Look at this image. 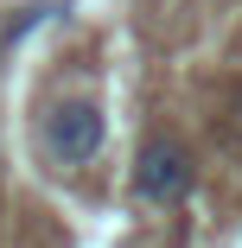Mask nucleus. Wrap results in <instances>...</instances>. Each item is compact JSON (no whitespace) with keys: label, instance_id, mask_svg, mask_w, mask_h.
<instances>
[{"label":"nucleus","instance_id":"1","mask_svg":"<svg viewBox=\"0 0 242 248\" xmlns=\"http://www.w3.org/2000/svg\"><path fill=\"white\" fill-rule=\"evenodd\" d=\"M102 140H109V121H102V108H96L89 95L58 102L51 115H45V153H51L58 166H89L96 153H102Z\"/></svg>","mask_w":242,"mask_h":248},{"label":"nucleus","instance_id":"2","mask_svg":"<svg viewBox=\"0 0 242 248\" xmlns=\"http://www.w3.org/2000/svg\"><path fill=\"white\" fill-rule=\"evenodd\" d=\"M185 191H191V153L172 134H153L134 153V197L140 204H178Z\"/></svg>","mask_w":242,"mask_h":248},{"label":"nucleus","instance_id":"3","mask_svg":"<svg viewBox=\"0 0 242 248\" xmlns=\"http://www.w3.org/2000/svg\"><path fill=\"white\" fill-rule=\"evenodd\" d=\"M45 13H51V7H26V13H19V19L7 26V51H13V45H19V38H26V32H32V26L45 19Z\"/></svg>","mask_w":242,"mask_h":248}]
</instances>
